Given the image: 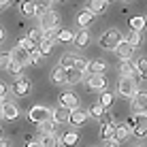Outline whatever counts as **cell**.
<instances>
[{
	"label": "cell",
	"mask_w": 147,
	"mask_h": 147,
	"mask_svg": "<svg viewBox=\"0 0 147 147\" xmlns=\"http://www.w3.org/2000/svg\"><path fill=\"white\" fill-rule=\"evenodd\" d=\"M132 111L136 115L147 113V92H136L132 98Z\"/></svg>",
	"instance_id": "obj_12"
},
{
	"label": "cell",
	"mask_w": 147,
	"mask_h": 147,
	"mask_svg": "<svg viewBox=\"0 0 147 147\" xmlns=\"http://www.w3.org/2000/svg\"><path fill=\"white\" fill-rule=\"evenodd\" d=\"M88 70H90V75H105L107 62H105L102 58H96V60H92V62H88Z\"/></svg>",
	"instance_id": "obj_15"
},
{
	"label": "cell",
	"mask_w": 147,
	"mask_h": 147,
	"mask_svg": "<svg viewBox=\"0 0 147 147\" xmlns=\"http://www.w3.org/2000/svg\"><path fill=\"white\" fill-rule=\"evenodd\" d=\"M136 70L141 73L143 79H147V58H139L136 60Z\"/></svg>",
	"instance_id": "obj_40"
},
{
	"label": "cell",
	"mask_w": 147,
	"mask_h": 147,
	"mask_svg": "<svg viewBox=\"0 0 147 147\" xmlns=\"http://www.w3.org/2000/svg\"><path fill=\"white\" fill-rule=\"evenodd\" d=\"M136 147H143V145H136Z\"/></svg>",
	"instance_id": "obj_52"
},
{
	"label": "cell",
	"mask_w": 147,
	"mask_h": 147,
	"mask_svg": "<svg viewBox=\"0 0 147 147\" xmlns=\"http://www.w3.org/2000/svg\"><path fill=\"white\" fill-rule=\"evenodd\" d=\"M17 115H19L17 105H13V102H4V107H2V117H4V119L13 121V119H17Z\"/></svg>",
	"instance_id": "obj_18"
},
{
	"label": "cell",
	"mask_w": 147,
	"mask_h": 147,
	"mask_svg": "<svg viewBox=\"0 0 147 147\" xmlns=\"http://www.w3.org/2000/svg\"><path fill=\"white\" fill-rule=\"evenodd\" d=\"M119 73H121V77L134 79L136 83H141V81H143V77H141V73L136 70V64H130V60H126V62H124V64L119 66Z\"/></svg>",
	"instance_id": "obj_10"
},
{
	"label": "cell",
	"mask_w": 147,
	"mask_h": 147,
	"mask_svg": "<svg viewBox=\"0 0 147 147\" xmlns=\"http://www.w3.org/2000/svg\"><path fill=\"white\" fill-rule=\"evenodd\" d=\"M7 92H9V88H7V85L2 83V81H0V100H2L4 96H7Z\"/></svg>",
	"instance_id": "obj_43"
},
{
	"label": "cell",
	"mask_w": 147,
	"mask_h": 147,
	"mask_svg": "<svg viewBox=\"0 0 147 147\" xmlns=\"http://www.w3.org/2000/svg\"><path fill=\"white\" fill-rule=\"evenodd\" d=\"M107 2H111V0H107Z\"/></svg>",
	"instance_id": "obj_53"
},
{
	"label": "cell",
	"mask_w": 147,
	"mask_h": 147,
	"mask_svg": "<svg viewBox=\"0 0 147 147\" xmlns=\"http://www.w3.org/2000/svg\"><path fill=\"white\" fill-rule=\"evenodd\" d=\"M28 119L34 121V124H40V121H45V119H53V111H49L45 105H34V107L28 111Z\"/></svg>",
	"instance_id": "obj_1"
},
{
	"label": "cell",
	"mask_w": 147,
	"mask_h": 147,
	"mask_svg": "<svg viewBox=\"0 0 147 147\" xmlns=\"http://www.w3.org/2000/svg\"><path fill=\"white\" fill-rule=\"evenodd\" d=\"M38 26L40 30H53V28H58V13L55 11H45L43 15H38Z\"/></svg>",
	"instance_id": "obj_5"
},
{
	"label": "cell",
	"mask_w": 147,
	"mask_h": 147,
	"mask_svg": "<svg viewBox=\"0 0 147 147\" xmlns=\"http://www.w3.org/2000/svg\"><path fill=\"white\" fill-rule=\"evenodd\" d=\"M75 68H79L81 73H85V70H88V60H83V58H77V62H75Z\"/></svg>",
	"instance_id": "obj_42"
},
{
	"label": "cell",
	"mask_w": 147,
	"mask_h": 147,
	"mask_svg": "<svg viewBox=\"0 0 147 147\" xmlns=\"http://www.w3.org/2000/svg\"><path fill=\"white\" fill-rule=\"evenodd\" d=\"M132 134L136 139H145L147 136V113L134 115V126H132Z\"/></svg>",
	"instance_id": "obj_7"
},
{
	"label": "cell",
	"mask_w": 147,
	"mask_h": 147,
	"mask_svg": "<svg viewBox=\"0 0 147 147\" xmlns=\"http://www.w3.org/2000/svg\"><path fill=\"white\" fill-rule=\"evenodd\" d=\"M11 7V0H0V11H7Z\"/></svg>",
	"instance_id": "obj_44"
},
{
	"label": "cell",
	"mask_w": 147,
	"mask_h": 147,
	"mask_svg": "<svg viewBox=\"0 0 147 147\" xmlns=\"http://www.w3.org/2000/svg\"><path fill=\"white\" fill-rule=\"evenodd\" d=\"M51 81L58 83V85H64V83H66V68H64V66L53 68L51 70Z\"/></svg>",
	"instance_id": "obj_21"
},
{
	"label": "cell",
	"mask_w": 147,
	"mask_h": 147,
	"mask_svg": "<svg viewBox=\"0 0 147 147\" xmlns=\"http://www.w3.org/2000/svg\"><path fill=\"white\" fill-rule=\"evenodd\" d=\"M68 117H70L68 107H62V105H60V107L53 111V121L55 124H68Z\"/></svg>",
	"instance_id": "obj_16"
},
{
	"label": "cell",
	"mask_w": 147,
	"mask_h": 147,
	"mask_svg": "<svg viewBox=\"0 0 147 147\" xmlns=\"http://www.w3.org/2000/svg\"><path fill=\"white\" fill-rule=\"evenodd\" d=\"M115 53H117V58L121 60V62H126V60H132V55H134V47L128 43L126 38H121L119 40V45L115 47Z\"/></svg>",
	"instance_id": "obj_9"
},
{
	"label": "cell",
	"mask_w": 147,
	"mask_h": 147,
	"mask_svg": "<svg viewBox=\"0 0 147 147\" xmlns=\"http://www.w3.org/2000/svg\"><path fill=\"white\" fill-rule=\"evenodd\" d=\"M11 55H13V60L15 62H19V64H30V51H26V49H22V47H15L13 51H11Z\"/></svg>",
	"instance_id": "obj_17"
},
{
	"label": "cell",
	"mask_w": 147,
	"mask_h": 147,
	"mask_svg": "<svg viewBox=\"0 0 147 147\" xmlns=\"http://www.w3.org/2000/svg\"><path fill=\"white\" fill-rule=\"evenodd\" d=\"M100 136H102L105 141L115 139V124H113V119H111V115H107V113L100 117Z\"/></svg>",
	"instance_id": "obj_4"
},
{
	"label": "cell",
	"mask_w": 147,
	"mask_h": 147,
	"mask_svg": "<svg viewBox=\"0 0 147 147\" xmlns=\"http://www.w3.org/2000/svg\"><path fill=\"white\" fill-rule=\"evenodd\" d=\"M55 40H58V43H73L75 34L70 32V30H58V32H55Z\"/></svg>",
	"instance_id": "obj_29"
},
{
	"label": "cell",
	"mask_w": 147,
	"mask_h": 147,
	"mask_svg": "<svg viewBox=\"0 0 147 147\" xmlns=\"http://www.w3.org/2000/svg\"><path fill=\"white\" fill-rule=\"evenodd\" d=\"M81 79H83V73L79 68H66V83H79Z\"/></svg>",
	"instance_id": "obj_28"
},
{
	"label": "cell",
	"mask_w": 147,
	"mask_h": 147,
	"mask_svg": "<svg viewBox=\"0 0 147 147\" xmlns=\"http://www.w3.org/2000/svg\"><path fill=\"white\" fill-rule=\"evenodd\" d=\"M11 90H13V94H15V96H28V94H30V90H32V81L19 75V77L13 81V88H11Z\"/></svg>",
	"instance_id": "obj_6"
},
{
	"label": "cell",
	"mask_w": 147,
	"mask_h": 147,
	"mask_svg": "<svg viewBox=\"0 0 147 147\" xmlns=\"http://www.w3.org/2000/svg\"><path fill=\"white\" fill-rule=\"evenodd\" d=\"M85 85L90 92H102L107 88V79H105V75H90L85 79Z\"/></svg>",
	"instance_id": "obj_8"
},
{
	"label": "cell",
	"mask_w": 147,
	"mask_h": 147,
	"mask_svg": "<svg viewBox=\"0 0 147 147\" xmlns=\"http://www.w3.org/2000/svg\"><path fill=\"white\" fill-rule=\"evenodd\" d=\"M19 11H22V15H26V17H34L36 15V7H34L32 0H22L19 2Z\"/></svg>",
	"instance_id": "obj_20"
},
{
	"label": "cell",
	"mask_w": 147,
	"mask_h": 147,
	"mask_svg": "<svg viewBox=\"0 0 147 147\" xmlns=\"http://www.w3.org/2000/svg\"><path fill=\"white\" fill-rule=\"evenodd\" d=\"M34 7H36V15H43L45 11L51 9V0H32Z\"/></svg>",
	"instance_id": "obj_31"
},
{
	"label": "cell",
	"mask_w": 147,
	"mask_h": 147,
	"mask_svg": "<svg viewBox=\"0 0 147 147\" xmlns=\"http://www.w3.org/2000/svg\"><path fill=\"white\" fill-rule=\"evenodd\" d=\"M126 40L136 49V47H141V43H143V34H141V30H130L128 36H126Z\"/></svg>",
	"instance_id": "obj_26"
},
{
	"label": "cell",
	"mask_w": 147,
	"mask_h": 147,
	"mask_svg": "<svg viewBox=\"0 0 147 147\" xmlns=\"http://www.w3.org/2000/svg\"><path fill=\"white\" fill-rule=\"evenodd\" d=\"M0 139H2V130H0Z\"/></svg>",
	"instance_id": "obj_50"
},
{
	"label": "cell",
	"mask_w": 147,
	"mask_h": 147,
	"mask_svg": "<svg viewBox=\"0 0 147 147\" xmlns=\"http://www.w3.org/2000/svg\"><path fill=\"white\" fill-rule=\"evenodd\" d=\"M77 47H88L90 45V32L88 30H79V34H75V40H73Z\"/></svg>",
	"instance_id": "obj_27"
},
{
	"label": "cell",
	"mask_w": 147,
	"mask_h": 147,
	"mask_svg": "<svg viewBox=\"0 0 147 147\" xmlns=\"http://www.w3.org/2000/svg\"><path fill=\"white\" fill-rule=\"evenodd\" d=\"M113 100H115V96L111 92H102V96H100V105H102L105 109H109L111 105H113Z\"/></svg>",
	"instance_id": "obj_39"
},
{
	"label": "cell",
	"mask_w": 147,
	"mask_h": 147,
	"mask_svg": "<svg viewBox=\"0 0 147 147\" xmlns=\"http://www.w3.org/2000/svg\"><path fill=\"white\" fill-rule=\"evenodd\" d=\"M22 70H24V64H19V62H13L9 64V68H7V73H11L13 77H19V75H22Z\"/></svg>",
	"instance_id": "obj_37"
},
{
	"label": "cell",
	"mask_w": 147,
	"mask_h": 147,
	"mask_svg": "<svg viewBox=\"0 0 147 147\" xmlns=\"http://www.w3.org/2000/svg\"><path fill=\"white\" fill-rule=\"evenodd\" d=\"M77 143H79V132L70 130V132H64L62 134V145L64 147H75Z\"/></svg>",
	"instance_id": "obj_22"
},
{
	"label": "cell",
	"mask_w": 147,
	"mask_h": 147,
	"mask_svg": "<svg viewBox=\"0 0 147 147\" xmlns=\"http://www.w3.org/2000/svg\"><path fill=\"white\" fill-rule=\"evenodd\" d=\"M75 62H77V55H73V53H66L60 58V66H64V68H73Z\"/></svg>",
	"instance_id": "obj_33"
},
{
	"label": "cell",
	"mask_w": 147,
	"mask_h": 147,
	"mask_svg": "<svg viewBox=\"0 0 147 147\" xmlns=\"http://www.w3.org/2000/svg\"><path fill=\"white\" fill-rule=\"evenodd\" d=\"M58 100H60L62 107H68V109H77L79 107V96L75 92H62L58 96Z\"/></svg>",
	"instance_id": "obj_13"
},
{
	"label": "cell",
	"mask_w": 147,
	"mask_h": 147,
	"mask_svg": "<svg viewBox=\"0 0 147 147\" xmlns=\"http://www.w3.org/2000/svg\"><path fill=\"white\" fill-rule=\"evenodd\" d=\"M136 81L134 79H128V77H121L119 85H117V92L124 96V98H134V94L139 92V88H136Z\"/></svg>",
	"instance_id": "obj_3"
},
{
	"label": "cell",
	"mask_w": 147,
	"mask_h": 147,
	"mask_svg": "<svg viewBox=\"0 0 147 147\" xmlns=\"http://www.w3.org/2000/svg\"><path fill=\"white\" fill-rule=\"evenodd\" d=\"M107 0H90L88 2V9L92 11L94 15H102L105 11H107Z\"/></svg>",
	"instance_id": "obj_19"
},
{
	"label": "cell",
	"mask_w": 147,
	"mask_h": 147,
	"mask_svg": "<svg viewBox=\"0 0 147 147\" xmlns=\"http://www.w3.org/2000/svg\"><path fill=\"white\" fill-rule=\"evenodd\" d=\"M17 47H22V49H26V51H32V49H36L38 45L34 43L30 36H24V38H19V43H17Z\"/></svg>",
	"instance_id": "obj_32"
},
{
	"label": "cell",
	"mask_w": 147,
	"mask_h": 147,
	"mask_svg": "<svg viewBox=\"0 0 147 147\" xmlns=\"http://www.w3.org/2000/svg\"><path fill=\"white\" fill-rule=\"evenodd\" d=\"M36 126H38L40 134H51L53 128H55V121L53 119H45V121H40V124H36Z\"/></svg>",
	"instance_id": "obj_30"
},
{
	"label": "cell",
	"mask_w": 147,
	"mask_h": 147,
	"mask_svg": "<svg viewBox=\"0 0 147 147\" xmlns=\"http://www.w3.org/2000/svg\"><path fill=\"white\" fill-rule=\"evenodd\" d=\"M53 45H55V38H53V36H45V38L38 43V49L43 51V55H49V53L53 51Z\"/></svg>",
	"instance_id": "obj_23"
},
{
	"label": "cell",
	"mask_w": 147,
	"mask_h": 147,
	"mask_svg": "<svg viewBox=\"0 0 147 147\" xmlns=\"http://www.w3.org/2000/svg\"><path fill=\"white\" fill-rule=\"evenodd\" d=\"M26 147H43V143L40 141H30V143H26Z\"/></svg>",
	"instance_id": "obj_46"
},
{
	"label": "cell",
	"mask_w": 147,
	"mask_h": 147,
	"mask_svg": "<svg viewBox=\"0 0 147 147\" xmlns=\"http://www.w3.org/2000/svg\"><path fill=\"white\" fill-rule=\"evenodd\" d=\"M11 62H13V55L11 53H9V51H0V68L7 70Z\"/></svg>",
	"instance_id": "obj_36"
},
{
	"label": "cell",
	"mask_w": 147,
	"mask_h": 147,
	"mask_svg": "<svg viewBox=\"0 0 147 147\" xmlns=\"http://www.w3.org/2000/svg\"><path fill=\"white\" fill-rule=\"evenodd\" d=\"M94 17H96V15L90 11V9H83V11L77 13V26H79V28H88L90 24L94 22Z\"/></svg>",
	"instance_id": "obj_14"
},
{
	"label": "cell",
	"mask_w": 147,
	"mask_h": 147,
	"mask_svg": "<svg viewBox=\"0 0 147 147\" xmlns=\"http://www.w3.org/2000/svg\"><path fill=\"white\" fill-rule=\"evenodd\" d=\"M0 147H9V143H7L4 139H0Z\"/></svg>",
	"instance_id": "obj_47"
},
{
	"label": "cell",
	"mask_w": 147,
	"mask_h": 147,
	"mask_svg": "<svg viewBox=\"0 0 147 147\" xmlns=\"http://www.w3.org/2000/svg\"><path fill=\"white\" fill-rule=\"evenodd\" d=\"M124 2H130V0H124Z\"/></svg>",
	"instance_id": "obj_51"
},
{
	"label": "cell",
	"mask_w": 147,
	"mask_h": 147,
	"mask_svg": "<svg viewBox=\"0 0 147 147\" xmlns=\"http://www.w3.org/2000/svg\"><path fill=\"white\" fill-rule=\"evenodd\" d=\"M88 113H90V117H96V119H100V117L105 115V107H102L100 102H98V105H92Z\"/></svg>",
	"instance_id": "obj_35"
},
{
	"label": "cell",
	"mask_w": 147,
	"mask_h": 147,
	"mask_svg": "<svg viewBox=\"0 0 147 147\" xmlns=\"http://www.w3.org/2000/svg\"><path fill=\"white\" fill-rule=\"evenodd\" d=\"M145 17H141V15H136V17H130V30H143L145 28Z\"/></svg>",
	"instance_id": "obj_34"
},
{
	"label": "cell",
	"mask_w": 147,
	"mask_h": 147,
	"mask_svg": "<svg viewBox=\"0 0 147 147\" xmlns=\"http://www.w3.org/2000/svg\"><path fill=\"white\" fill-rule=\"evenodd\" d=\"M2 107H4V102L0 100V117H2Z\"/></svg>",
	"instance_id": "obj_49"
},
{
	"label": "cell",
	"mask_w": 147,
	"mask_h": 147,
	"mask_svg": "<svg viewBox=\"0 0 147 147\" xmlns=\"http://www.w3.org/2000/svg\"><path fill=\"white\" fill-rule=\"evenodd\" d=\"M90 117V113L88 111H83V109H70V117H68V124L70 126H75V128H79V126H83L85 121H88Z\"/></svg>",
	"instance_id": "obj_11"
},
{
	"label": "cell",
	"mask_w": 147,
	"mask_h": 147,
	"mask_svg": "<svg viewBox=\"0 0 147 147\" xmlns=\"http://www.w3.org/2000/svg\"><path fill=\"white\" fill-rule=\"evenodd\" d=\"M28 36H30V38L34 40V43L38 45L40 40L45 38V32H43V30H40V28H32V30H30V32H28Z\"/></svg>",
	"instance_id": "obj_38"
},
{
	"label": "cell",
	"mask_w": 147,
	"mask_h": 147,
	"mask_svg": "<svg viewBox=\"0 0 147 147\" xmlns=\"http://www.w3.org/2000/svg\"><path fill=\"white\" fill-rule=\"evenodd\" d=\"M40 58H43V51H40L38 47L30 51V64H32V66H36V64L40 62Z\"/></svg>",
	"instance_id": "obj_41"
},
{
	"label": "cell",
	"mask_w": 147,
	"mask_h": 147,
	"mask_svg": "<svg viewBox=\"0 0 147 147\" xmlns=\"http://www.w3.org/2000/svg\"><path fill=\"white\" fill-rule=\"evenodd\" d=\"M130 132H132V130H130V126L128 124H119V126H115V141H124V139H128L130 136Z\"/></svg>",
	"instance_id": "obj_25"
},
{
	"label": "cell",
	"mask_w": 147,
	"mask_h": 147,
	"mask_svg": "<svg viewBox=\"0 0 147 147\" xmlns=\"http://www.w3.org/2000/svg\"><path fill=\"white\" fill-rule=\"evenodd\" d=\"M105 147H119V141L111 139V141H107V145H105Z\"/></svg>",
	"instance_id": "obj_45"
},
{
	"label": "cell",
	"mask_w": 147,
	"mask_h": 147,
	"mask_svg": "<svg viewBox=\"0 0 147 147\" xmlns=\"http://www.w3.org/2000/svg\"><path fill=\"white\" fill-rule=\"evenodd\" d=\"M2 40H4V30L0 28V43H2Z\"/></svg>",
	"instance_id": "obj_48"
},
{
	"label": "cell",
	"mask_w": 147,
	"mask_h": 147,
	"mask_svg": "<svg viewBox=\"0 0 147 147\" xmlns=\"http://www.w3.org/2000/svg\"><path fill=\"white\" fill-rule=\"evenodd\" d=\"M119 40H121V34H119V30H115V28H111V30H107V32L100 36V40H98V45L102 49H115L119 45Z\"/></svg>",
	"instance_id": "obj_2"
},
{
	"label": "cell",
	"mask_w": 147,
	"mask_h": 147,
	"mask_svg": "<svg viewBox=\"0 0 147 147\" xmlns=\"http://www.w3.org/2000/svg\"><path fill=\"white\" fill-rule=\"evenodd\" d=\"M40 143H43V147H58V145H62V139L51 132V134H43L40 136Z\"/></svg>",
	"instance_id": "obj_24"
}]
</instances>
